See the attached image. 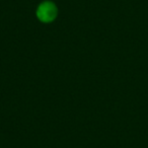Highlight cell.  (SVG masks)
Listing matches in <instances>:
<instances>
[{
	"label": "cell",
	"mask_w": 148,
	"mask_h": 148,
	"mask_svg": "<svg viewBox=\"0 0 148 148\" xmlns=\"http://www.w3.org/2000/svg\"><path fill=\"white\" fill-rule=\"evenodd\" d=\"M57 15V7L52 2H44L37 10V16L43 23H51Z\"/></svg>",
	"instance_id": "cell-1"
}]
</instances>
